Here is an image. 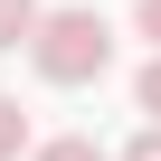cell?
I'll return each instance as SVG.
<instances>
[{
    "mask_svg": "<svg viewBox=\"0 0 161 161\" xmlns=\"http://www.w3.org/2000/svg\"><path fill=\"white\" fill-rule=\"evenodd\" d=\"M29 29H38V0H0V47H19Z\"/></svg>",
    "mask_w": 161,
    "mask_h": 161,
    "instance_id": "cell-4",
    "label": "cell"
},
{
    "mask_svg": "<svg viewBox=\"0 0 161 161\" xmlns=\"http://www.w3.org/2000/svg\"><path fill=\"white\" fill-rule=\"evenodd\" d=\"M123 161H161V123H142V133H133V152H123Z\"/></svg>",
    "mask_w": 161,
    "mask_h": 161,
    "instance_id": "cell-6",
    "label": "cell"
},
{
    "mask_svg": "<svg viewBox=\"0 0 161 161\" xmlns=\"http://www.w3.org/2000/svg\"><path fill=\"white\" fill-rule=\"evenodd\" d=\"M133 104H142V114H152V123H161V47H152V66H142V76H133Z\"/></svg>",
    "mask_w": 161,
    "mask_h": 161,
    "instance_id": "cell-5",
    "label": "cell"
},
{
    "mask_svg": "<svg viewBox=\"0 0 161 161\" xmlns=\"http://www.w3.org/2000/svg\"><path fill=\"white\" fill-rule=\"evenodd\" d=\"M133 29H142V38L161 47V0H142V10H133Z\"/></svg>",
    "mask_w": 161,
    "mask_h": 161,
    "instance_id": "cell-7",
    "label": "cell"
},
{
    "mask_svg": "<svg viewBox=\"0 0 161 161\" xmlns=\"http://www.w3.org/2000/svg\"><path fill=\"white\" fill-rule=\"evenodd\" d=\"M29 66L47 76V86H95V76L114 66V29H104V10H38V29H29Z\"/></svg>",
    "mask_w": 161,
    "mask_h": 161,
    "instance_id": "cell-1",
    "label": "cell"
},
{
    "mask_svg": "<svg viewBox=\"0 0 161 161\" xmlns=\"http://www.w3.org/2000/svg\"><path fill=\"white\" fill-rule=\"evenodd\" d=\"M38 161H114V152H95V133H57V142H38Z\"/></svg>",
    "mask_w": 161,
    "mask_h": 161,
    "instance_id": "cell-3",
    "label": "cell"
},
{
    "mask_svg": "<svg viewBox=\"0 0 161 161\" xmlns=\"http://www.w3.org/2000/svg\"><path fill=\"white\" fill-rule=\"evenodd\" d=\"M29 152V114H19V95H0V161H19Z\"/></svg>",
    "mask_w": 161,
    "mask_h": 161,
    "instance_id": "cell-2",
    "label": "cell"
}]
</instances>
